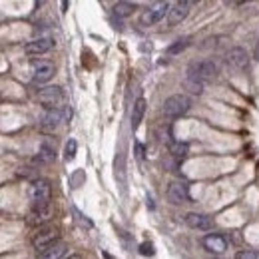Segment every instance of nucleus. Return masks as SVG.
Listing matches in <instances>:
<instances>
[{"mask_svg": "<svg viewBox=\"0 0 259 259\" xmlns=\"http://www.w3.org/2000/svg\"><path fill=\"white\" fill-rule=\"evenodd\" d=\"M189 106H191V102H189L187 96H183V94H173V96H170V98L164 102V114H166L168 118H179V116H183V114L189 110Z\"/></svg>", "mask_w": 259, "mask_h": 259, "instance_id": "f257e3e1", "label": "nucleus"}, {"mask_svg": "<svg viewBox=\"0 0 259 259\" xmlns=\"http://www.w3.org/2000/svg\"><path fill=\"white\" fill-rule=\"evenodd\" d=\"M215 74H217L215 64H213V62H207V60L193 62V64L187 68V76H189V78H195V80H201V82L213 80Z\"/></svg>", "mask_w": 259, "mask_h": 259, "instance_id": "f03ea898", "label": "nucleus"}, {"mask_svg": "<svg viewBox=\"0 0 259 259\" xmlns=\"http://www.w3.org/2000/svg\"><path fill=\"white\" fill-rule=\"evenodd\" d=\"M30 199L34 207H46L50 203V183L46 179H36L30 185Z\"/></svg>", "mask_w": 259, "mask_h": 259, "instance_id": "7ed1b4c3", "label": "nucleus"}, {"mask_svg": "<svg viewBox=\"0 0 259 259\" xmlns=\"http://www.w3.org/2000/svg\"><path fill=\"white\" fill-rule=\"evenodd\" d=\"M168 12H170V4H168L166 0H158V2H154V4L150 6V10L144 12L142 24H144V26H154V24H158L160 20H164V18L168 16Z\"/></svg>", "mask_w": 259, "mask_h": 259, "instance_id": "20e7f679", "label": "nucleus"}, {"mask_svg": "<svg viewBox=\"0 0 259 259\" xmlns=\"http://www.w3.org/2000/svg\"><path fill=\"white\" fill-rule=\"evenodd\" d=\"M225 62L229 64L231 70H237V72H245L247 66H249V56L243 48H231L227 54H225Z\"/></svg>", "mask_w": 259, "mask_h": 259, "instance_id": "39448f33", "label": "nucleus"}, {"mask_svg": "<svg viewBox=\"0 0 259 259\" xmlns=\"http://www.w3.org/2000/svg\"><path fill=\"white\" fill-rule=\"evenodd\" d=\"M68 118H70V110H68V108H66L64 112L60 110V106L48 108V110L44 112V116H42V128H44V130H54V128H58L60 122H64V120H68Z\"/></svg>", "mask_w": 259, "mask_h": 259, "instance_id": "423d86ee", "label": "nucleus"}, {"mask_svg": "<svg viewBox=\"0 0 259 259\" xmlns=\"http://www.w3.org/2000/svg\"><path fill=\"white\" fill-rule=\"evenodd\" d=\"M36 98H38V102L44 104L46 108H56V106L64 100V94H62V90L58 86H46L36 94Z\"/></svg>", "mask_w": 259, "mask_h": 259, "instance_id": "0eeeda50", "label": "nucleus"}, {"mask_svg": "<svg viewBox=\"0 0 259 259\" xmlns=\"http://www.w3.org/2000/svg\"><path fill=\"white\" fill-rule=\"evenodd\" d=\"M52 46H54V40H52L50 36H40V38H34L32 42H28L24 50H26V54H30V56H42V54L50 52Z\"/></svg>", "mask_w": 259, "mask_h": 259, "instance_id": "6e6552de", "label": "nucleus"}, {"mask_svg": "<svg viewBox=\"0 0 259 259\" xmlns=\"http://www.w3.org/2000/svg\"><path fill=\"white\" fill-rule=\"evenodd\" d=\"M54 241H58V231H56L54 227H44V229H40V231L36 233V237H34V247H36V251L40 253V251H44L48 245H52Z\"/></svg>", "mask_w": 259, "mask_h": 259, "instance_id": "1a4fd4ad", "label": "nucleus"}, {"mask_svg": "<svg viewBox=\"0 0 259 259\" xmlns=\"http://www.w3.org/2000/svg\"><path fill=\"white\" fill-rule=\"evenodd\" d=\"M54 76V64L52 62H38L32 70V82L34 84H46Z\"/></svg>", "mask_w": 259, "mask_h": 259, "instance_id": "9d476101", "label": "nucleus"}, {"mask_svg": "<svg viewBox=\"0 0 259 259\" xmlns=\"http://www.w3.org/2000/svg\"><path fill=\"white\" fill-rule=\"evenodd\" d=\"M168 199L172 201L173 205H179V203H185L189 199V191H187V183H181V181H173L168 187Z\"/></svg>", "mask_w": 259, "mask_h": 259, "instance_id": "9b49d317", "label": "nucleus"}, {"mask_svg": "<svg viewBox=\"0 0 259 259\" xmlns=\"http://www.w3.org/2000/svg\"><path fill=\"white\" fill-rule=\"evenodd\" d=\"M203 245H205L207 251L217 253V255L227 249V241H225V237L219 235V233H209V235H205V237H203Z\"/></svg>", "mask_w": 259, "mask_h": 259, "instance_id": "f8f14e48", "label": "nucleus"}, {"mask_svg": "<svg viewBox=\"0 0 259 259\" xmlns=\"http://www.w3.org/2000/svg\"><path fill=\"white\" fill-rule=\"evenodd\" d=\"M185 223L191 227V229H199V231H205V229H211V219L207 215H201V213H187L185 215Z\"/></svg>", "mask_w": 259, "mask_h": 259, "instance_id": "ddd939ff", "label": "nucleus"}, {"mask_svg": "<svg viewBox=\"0 0 259 259\" xmlns=\"http://www.w3.org/2000/svg\"><path fill=\"white\" fill-rule=\"evenodd\" d=\"M66 243L64 241H54L52 245H48L44 251H40V257L44 259H58L62 257V255H66Z\"/></svg>", "mask_w": 259, "mask_h": 259, "instance_id": "4468645a", "label": "nucleus"}, {"mask_svg": "<svg viewBox=\"0 0 259 259\" xmlns=\"http://www.w3.org/2000/svg\"><path fill=\"white\" fill-rule=\"evenodd\" d=\"M185 16H187V4H175L173 8H170V12H168V24L170 26H175V24H179L181 20H185Z\"/></svg>", "mask_w": 259, "mask_h": 259, "instance_id": "2eb2a0df", "label": "nucleus"}, {"mask_svg": "<svg viewBox=\"0 0 259 259\" xmlns=\"http://www.w3.org/2000/svg\"><path fill=\"white\" fill-rule=\"evenodd\" d=\"M144 114H146V100L144 98H138L136 104H134V110H132V128L134 130H138V126L142 124Z\"/></svg>", "mask_w": 259, "mask_h": 259, "instance_id": "dca6fc26", "label": "nucleus"}, {"mask_svg": "<svg viewBox=\"0 0 259 259\" xmlns=\"http://www.w3.org/2000/svg\"><path fill=\"white\" fill-rule=\"evenodd\" d=\"M134 10H136V6H134L132 2H118V4L114 6V14L120 16V18H128Z\"/></svg>", "mask_w": 259, "mask_h": 259, "instance_id": "f3484780", "label": "nucleus"}, {"mask_svg": "<svg viewBox=\"0 0 259 259\" xmlns=\"http://www.w3.org/2000/svg\"><path fill=\"white\" fill-rule=\"evenodd\" d=\"M52 160H54V150H52L50 146H42L40 152H38V156H36V162L48 164V162H52Z\"/></svg>", "mask_w": 259, "mask_h": 259, "instance_id": "a211bd4d", "label": "nucleus"}, {"mask_svg": "<svg viewBox=\"0 0 259 259\" xmlns=\"http://www.w3.org/2000/svg\"><path fill=\"white\" fill-rule=\"evenodd\" d=\"M203 84H205V82H201V80H195V78L185 76V88H187L191 94H201V92H203Z\"/></svg>", "mask_w": 259, "mask_h": 259, "instance_id": "6ab92c4d", "label": "nucleus"}, {"mask_svg": "<svg viewBox=\"0 0 259 259\" xmlns=\"http://www.w3.org/2000/svg\"><path fill=\"white\" fill-rule=\"evenodd\" d=\"M170 152H172V156H175V158H185V154H187V144H185V142H173Z\"/></svg>", "mask_w": 259, "mask_h": 259, "instance_id": "aec40b11", "label": "nucleus"}, {"mask_svg": "<svg viewBox=\"0 0 259 259\" xmlns=\"http://www.w3.org/2000/svg\"><path fill=\"white\" fill-rule=\"evenodd\" d=\"M183 48H187V38L175 40V44H172V46L168 48V54H170V56H175V54H179Z\"/></svg>", "mask_w": 259, "mask_h": 259, "instance_id": "412c9836", "label": "nucleus"}, {"mask_svg": "<svg viewBox=\"0 0 259 259\" xmlns=\"http://www.w3.org/2000/svg\"><path fill=\"white\" fill-rule=\"evenodd\" d=\"M76 148H78V144H76V140H68V142H66V148H64V154H66V160H72V158L76 156Z\"/></svg>", "mask_w": 259, "mask_h": 259, "instance_id": "4be33fe9", "label": "nucleus"}, {"mask_svg": "<svg viewBox=\"0 0 259 259\" xmlns=\"http://www.w3.org/2000/svg\"><path fill=\"white\" fill-rule=\"evenodd\" d=\"M235 257L237 259H259V251H239Z\"/></svg>", "mask_w": 259, "mask_h": 259, "instance_id": "5701e85b", "label": "nucleus"}, {"mask_svg": "<svg viewBox=\"0 0 259 259\" xmlns=\"http://www.w3.org/2000/svg\"><path fill=\"white\" fill-rule=\"evenodd\" d=\"M140 253H142V255H154V245L148 243V241L142 243V245H140Z\"/></svg>", "mask_w": 259, "mask_h": 259, "instance_id": "b1692460", "label": "nucleus"}, {"mask_svg": "<svg viewBox=\"0 0 259 259\" xmlns=\"http://www.w3.org/2000/svg\"><path fill=\"white\" fill-rule=\"evenodd\" d=\"M136 152H138V156L142 158V156H144V146H142V144H136Z\"/></svg>", "mask_w": 259, "mask_h": 259, "instance_id": "393cba45", "label": "nucleus"}, {"mask_svg": "<svg viewBox=\"0 0 259 259\" xmlns=\"http://www.w3.org/2000/svg\"><path fill=\"white\" fill-rule=\"evenodd\" d=\"M179 2H181V4H187V6H189V4H197L199 0H179Z\"/></svg>", "mask_w": 259, "mask_h": 259, "instance_id": "a878e982", "label": "nucleus"}, {"mask_svg": "<svg viewBox=\"0 0 259 259\" xmlns=\"http://www.w3.org/2000/svg\"><path fill=\"white\" fill-rule=\"evenodd\" d=\"M253 58H255V60H257V62H259V44H257V46H255V52H253Z\"/></svg>", "mask_w": 259, "mask_h": 259, "instance_id": "bb28decb", "label": "nucleus"}, {"mask_svg": "<svg viewBox=\"0 0 259 259\" xmlns=\"http://www.w3.org/2000/svg\"><path fill=\"white\" fill-rule=\"evenodd\" d=\"M68 8V0H62V10H66Z\"/></svg>", "mask_w": 259, "mask_h": 259, "instance_id": "cd10ccee", "label": "nucleus"}, {"mask_svg": "<svg viewBox=\"0 0 259 259\" xmlns=\"http://www.w3.org/2000/svg\"><path fill=\"white\" fill-rule=\"evenodd\" d=\"M235 2H239V0H225V4H229V6H231V4H235Z\"/></svg>", "mask_w": 259, "mask_h": 259, "instance_id": "c85d7f7f", "label": "nucleus"}]
</instances>
